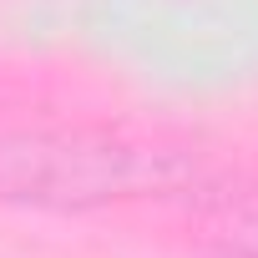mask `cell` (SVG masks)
Masks as SVG:
<instances>
[{
	"label": "cell",
	"mask_w": 258,
	"mask_h": 258,
	"mask_svg": "<svg viewBox=\"0 0 258 258\" xmlns=\"http://www.w3.org/2000/svg\"><path fill=\"white\" fill-rule=\"evenodd\" d=\"M157 167L121 142L96 137H26L0 147V198L31 203H101L132 192Z\"/></svg>",
	"instance_id": "cell-1"
}]
</instances>
